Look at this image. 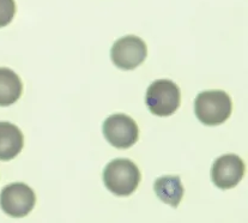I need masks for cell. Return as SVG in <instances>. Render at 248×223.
I'll use <instances>...</instances> for the list:
<instances>
[{"mask_svg": "<svg viewBox=\"0 0 248 223\" xmlns=\"http://www.w3.org/2000/svg\"><path fill=\"white\" fill-rule=\"evenodd\" d=\"M140 172L135 162L127 159L110 161L103 171L106 187L116 196L126 197L132 194L140 182Z\"/></svg>", "mask_w": 248, "mask_h": 223, "instance_id": "1", "label": "cell"}, {"mask_svg": "<svg viewBox=\"0 0 248 223\" xmlns=\"http://www.w3.org/2000/svg\"><path fill=\"white\" fill-rule=\"evenodd\" d=\"M232 98L226 91L211 90L199 94L194 102V112L203 125L217 126L232 115Z\"/></svg>", "mask_w": 248, "mask_h": 223, "instance_id": "2", "label": "cell"}, {"mask_svg": "<svg viewBox=\"0 0 248 223\" xmlns=\"http://www.w3.org/2000/svg\"><path fill=\"white\" fill-rule=\"evenodd\" d=\"M145 102L154 115L169 116L175 113L180 106V89L171 80H156L146 91Z\"/></svg>", "mask_w": 248, "mask_h": 223, "instance_id": "3", "label": "cell"}, {"mask_svg": "<svg viewBox=\"0 0 248 223\" xmlns=\"http://www.w3.org/2000/svg\"><path fill=\"white\" fill-rule=\"evenodd\" d=\"M36 196L28 185L14 182L4 187L0 193L1 210L11 217H25L35 207Z\"/></svg>", "mask_w": 248, "mask_h": 223, "instance_id": "4", "label": "cell"}, {"mask_svg": "<svg viewBox=\"0 0 248 223\" xmlns=\"http://www.w3.org/2000/svg\"><path fill=\"white\" fill-rule=\"evenodd\" d=\"M148 55L145 42L135 35H127L114 42L110 58L113 64L121 70H133L143 64Z\"/></svg>", "mask_w": 248, "mask_h": 223, "instance_id": "5", "label": "cell"}, {"mask_svg": "<svg viewBox=\"0 0 248 223\" xmlns=\"http://www.w3.org/2000/svg\"><path fill=\"white\" fill-rule=\"evenodd\" d=\"M103 134L106 139L118 149H127L138 141V125L126 114H113L103 123Z\"/></svg>", "mask_w": 248, "mask_h": 223, "instance_id": "6", "label": "cell"}, {"mask_svg": "<svg viewBox=\"0 0 248 223\" xmlns=\"http://www.w3.org/2000/svg\"><path fill=\"white\" fill-rule=\"evenodd\" d=\"M244 161L235 154H226L212 164V182L221 190H229L236 186L245 175Z\"/></svg>", "mask_w": 248, "mask_h": 223, "instance_id": "7", "label": "cell"}, {"mask_svg": "<svg viewBox=\"0 0 248 223\" xmlns=\"http://www.w3.org/2000/svg\"><path fill=\"white\" fill-rule=\"evenodd\" d=\"M24 137L16 125L0 121V159L10 161L22 151Z\"/></svg>", "mask_w": 248, "mask_h": 223, "instance_id": "8", "label": "cell"}, {"mask_svg": "<svg viewBox=\"0 0 248 223\" xmlns=\"http://www.w3.org/2000/svg\"><path fill=\"white\" fill-rule=\"evenodd\" d=\"M23 85L16 72L6 67H0V106L14 105L22 95Z\"/></svg>", "mask_w": 248, "mask_h": 223, "instance_id": "9", "label": "cell"}, {"mask_svg": "<svg viewBox=\"0 0 248 223\" xmlns=\"http://www.w3.org/2000/svg\"><path fill=\"white\" fill-rule=\"evenodd\" d=\"M156 194L162 202L173 207H178L184 197V186L179 176H162L154 185Z\"/></svg>", "mask_w": 248, "mask_h": 223, "instance_id": "10", "label": "cell"}, {"mask_svg": "<svg viewBox=\"0 0 248 223\" xmlns=\"http://www.w3.org/2000/svg\"><path fill=\"white\" fill-rule=\"evenodd\" d=\"M16 14L15 0H0V28L9 25Z\"/></svg>", "mask_w": 248, "mask_h": 223, "instance_id": "11", "label": "cell"}]
</instances>
